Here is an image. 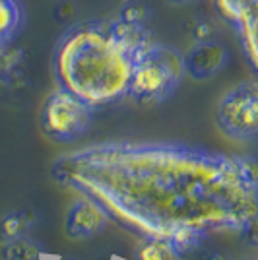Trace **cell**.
I'll return each instance as SVG.
<instances>
[{
	"label": "cell",
	"instance_id": "cell-7",
	"mask_svg": "<svg viewBox=\"0 0 258 260\" xmlns=\"http://www.w3.org/2000/svg\"><path fill=\"white\" fill-rule=\"evenodd\" d=\"M227 60L225 49L219 43H204L184 54V72L196 80H206L217 74Z\"/></svg>",
	"mask_w": 258,
	"mask_h": 260
},
{
	"label": "cell",
	"instance_id": "cell-2",
	"mask_svg": "<svg viewBox=\"0 0 258 260\" xmlns=\"http://www.w3.org/2000/svg\"><path fill=\"white\" fill-rule=\"evenodd\" d=\"M173 45L150 29L136 6L103 20H89L66 29L54 47L56 87L103 109L134 99L142 78Z\"/></svg>",
	"mask_w": 258,
	"mask_h": 260
},
{
	"label": "cell",
	"instance_id": "cell-1",
	"mask_svg": "<svg viewBox=\"0 0 258 260\" xmlns=\"http://www.w3.org/2000/svg\"><path fill=\"white\" fill-rule=\"evenodd\" d=\"M60 184L95 200L111 221L171 241L183 254L214 233H252L258 167L250 155L162 140H109L62 153Z\"/></svg>",
	"mask_w": 258,
	"mask_h": 260
},
{
	"label": "cell",
	"instance_id": "cell-5",
	"mask_svg": "<svg viewBox=\"0 0 258 260\" xmlns=\"http://www.w3.org/2000/svg\"><path fill=\"white\" fill-rule=\"evenodd\" d=\"M215 6L235 29L250 66H256V0H215Z\"/></svg>",
	"mask_w": 258,
	"mask_h": 260
},
{
	"label": "cell",
	"instance_id": "cell-4",
	"mask_svg": "<svg viewBox=\"0 0 258 260\" xmlns=\"http://www.w3.org/2000/svg\"><path fill=\"white\" fill-rule=\"evenodd\" d=\"M95 109L62 87H56L45 101L41 122L43 130L56 142H74L91 126Z\"/></svg>",
	"mask_w": 258,
	"mask_h": 260
},
{
	"label": "cell",
	"instance_id": "cell-6",
	"mask_svg": "<svg viewBox=\"0 0 258 260\" xmlns=\"http://www.w3.org/2000/svg\"><path fill=\"white\" fill-rule=\"evenodd\" d=\"M111 221L103 208L95 200L80 194L68 208L66 214V235L72 239H89L101 233Z\"/></svg>",
	"mask_w": 258,
	"mask_h": 260
},
{
	"label": "cell",
	"instance_id": "cell-9",
	"mask_svg": "<svg viewBox=\"0 0 258 260\" xmlns=\"http://www.w3.org/2000/svg\"><path fill=\"white\" fill-rule=\"evenodd\" d=\"M183 252L167 239L142 237L136 247V260H183Z\"/></svg>",
	"mask_w": 258,
	"mask_h": 260
},
{
	"label": "cell",
	"instance_id": "cell-3",
	"mask_svg": "<svg viewBox=\"0 0 258 260\" xmlns=\"http://www.w3.org/2000/svg\"><path fill=\"white\" fill-rule=\"evenodd\" d=\"M217 126L237 142H250L258 134V87L254 80L233 86L217 103Z\"/></svg>",
	"mask_w": 258,
	"mask_h": 260
},
{
	"label": "cell",
	"instance_id": "cell-10",
	"mask_svg": "<svg viewBox=\"0 0 258 260\" xmlns=\"http://www.w3.org/2000/svg\"><path fill=\"white\" fill-rule=\"evenodd\" d=\"M29 217H31L29 212H12V214H8V216L2 219V223H0L2 235L8 239V241L25 237L27 229L31 228V219Z\"/></svg>",
	"mask_w": 258,
	"mask_h": 260
},
{
	"label": "cell",
	"instance_id": "cell-8",
	"mask_svg": "<svg viewBox=\"0 0 258 260\" xmlns=\"http://www.w3.org/2000/svg\"><path fill=\"white\" fill-rule=\"evenodd\" d=\"M25 22L23 0H0V47L10 45Z\"/></svg>",
	"mask_w": 258,
	"mask_h": 260
}]
</instances>
